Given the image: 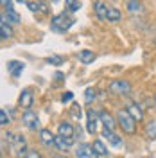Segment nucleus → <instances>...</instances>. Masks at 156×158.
Listing matches in <instances>:
<instances>
[{
    "mask_svg": "<svg viewBox=\"0 0 156 158\" xmlns=\"http://www.w3.org/2000/svg\"><path fill=\"white\" fill-rule=\"evenodd\" d=\"M6 137L9 138V146L13 149V153L16 155V156H25L27 155V142H25V138L22 137V135H13V133H6Z\"/></svg>",
    "mask_w": 156,
    "mask_h": 158,
    "instance_id": "obj_3",
    "label": "nucleus"
},
{
    "mask_svg": "<svg viewBox=\"0 0 156 158\" xmlns=\"http://www.w3.org/2000/svg\"><path fill=\"white\" fill-rule=\"evenodd\" d=\"M22 122H23L25 128L32 129V131L39 129V120H38V117H36V113H32L31 110H25V113L22 115Z\"/></svg>",
    "mask_w": 156,
    "mask_h": 158,
    "instance_id": "obj_5",
    "label": "nucleus"
},
{
    "mask_svg": "<svg viewBox=\"0 0 156 158\" xmlns=\"http://www.w3.org/2000/svg\"><path fill=\"white\" fill-rule=\"evenodd\" d=\"M76 156L77 158H97V153L93 151V146L90 144H79L76 149Z\"/></svg>",
    "mask_w": 156,
    "mask_h": 158,
    "instance_id": "obj_8",
    "label": "nucleus"
},
{
    "mask_svg": "<svg viewBox=\"0 0 156 158\" xmlns=\"http://www.w3.org/2000/svg\"><path fill=\"white\" fill-rule=\"evenodd\" d=\"M58 133L63 135V137H74L76 135V128L70 124V122H61L58 128Z\"/></svg>",
    "mask_w": 156,
    "mask_h": 158,
    "instance_id": "obj_19",
    "label": "nucleus"
},
{
    "mask_svg": "<svg viewBox=\"0 0 156 158\" xmlns=\"http://www.w3.org/2000/svg\"><path fill=\"white\" fill-rule=\"evenodd\" d=\"M16 2H22V4H25V6H27V2H29V0H16Z\"/></svg>",
    "mask_w": 156,
    "mask_h": 158,
    "instance_id": "obj_31",
    "label": "nucleus"
},
{
    "mask_svg": "<svg viewBox=\"0 0 156 158\" xmlns=\"http://www.w3.org/2000/svg\"><path fill=\"white\" fill-rule=\"evenodd\" d=\"M74 16L70 15V11H65V13H59L52 18V29L58 31V32H65L68 31L72 25H74Z\"/></svg>",
    "mask_w": 156,
    "mask_h": 158,
    "instance_id": "obj_2",
    "label": "nucleus"
},
{
    "mask_svg": "<svg viewBox=\"0 0 156 158\" xmlns=\"http://www.w3.org/2000/svg\"><path fill=\"white\" fill-rule=\"evenodd\" d=\"M4 15L9 18L11 23H20V15L16 13V9L13 7V2H9V0L4 4Z\"/></svg>",
    "mask_w": 156,
    "mask_h": 158,
    "instance_id": "obj_10",
    "label": "nucleus"
},
{
    "mask_svg": "<svg viewBox=\"0 0 156 158\" xmlns=\"http://www.w3.org/2000/svg\"><path fill=\"white\" fill-rule=\"evenodd\" d=\"M99 122H101V117H99V113H95L93 110H90L86 113V129L88 133H92V135H95L99 129Z\"/></svg>",
    "mask_w": 156,
    "mask_h": 158,
    "instance_id": "obj_6",
    "label": "nucleus"
},
{
    "mask_svg": "<svg viewBox=\"0 0 156 158\" xmlns=\"http://www.w3.org/2000/svg\"><path fill=\"white\" fill-rule=\"evenodd\" d=\"M45 61H47L49 65H61V63H63V59L59 58V56H49Z\"/></svg>",
    "mask_w": 156,
    "mask_h": 158,
    "instance_id": "obj_28",
    "label": "nucleus"
},
{
    "mask_svg": "<svg viewBox=\"0 0 156 158\" xmlns=\"http://www.w3.org/2000/svg\"><path fill=\"white\" fill-rule=\"evenodd\" d=\"M146 135H147V138H156V120H153L151 124H147Z\"/></svg>",
    "mask_w": 156,
    "mask_h": 158,
    "instance_id": "obj_25",
    "label": "nucleus"
},
{
    "mask_svg": "<svg viewBox=\"0 0 156 158\" xmlns=\"http://www.w3.org/2000/svg\"><path fill=\"white\" fill-rule=\"evenodd\" d=\"M84 99H86V102H92V101H95L97 99V92L93 88H88L86 90V95H84Z\"/></svg>",
    "mask_w": 156,
    "mask_h": 158,
    "instance_id": "obj_26",
    "label": "nucleus"
},
{
    "mask_svg": "<svg viewBox=\"0 0 156 158\" xmlns=\"http://www.w3.org/2000/svg\"><path fill=\"white\" fill-rule=\"evenodd\" d=\"M79 59H81L84 65H90V63L95 61V54H93L92 50H81V52H79Z\"/></svg>",
    "mask_w": 156,
    "mask_h": 158,
    "instance_id": "obj_21",
    "label": "nucleus"
},
{
    "mask_svg": "<svg viewBox=\"0 0 156 158\" xmlns=\"http://www.w3.org/2000/svg\"><path fill=\"white\" fill-rule=\"evenodd\" d=\"M27 7L32 13H49L47 6L43 4V0H31V2H27Z\"/></svg>",
    "mask_w": 156,
    "mask_h": 158,
    "instance_id": "obj_18",
    "label": "nucleus"
},
{
    "mask_svg": "<svg viewBox=\"0 0 156 158\" xmlns=\"http://www.w3.org/2000/svg\"><path fill=\"white\" fill-rule=\"evenodd\" d=\"M154 102H156V94H154Z\"/></svg>",
    "mask_w": 156,
    "mask_h": 158,
    "instance_id": "obj_32",
    "label": "nucleus"
},
{
    "mask_svg": "<svg viewBox=\"0 0 156 158\" xmlns=\"http://www.w3.org/2000/svg\"><path fill=\"white\" fill-rule=\"evenodd\" d=\"M74 142H76V137H63V135H58V137H56V148L61 149V151H65V149L72 148Z\"/></svg>",
    "mask_w": 156,
    "mask_h": 158,
    "instance_id": "obj_12",
    "label": "nucleus"
},
{
    "mask_svg": "<svg viewBox=\"0 0 156 158\" xmlns=\"http://www.w3.org/2000/svg\"><path fill=\"white\" fill-rule=\"evenodd\" d=\"M18 102H20V106H22L23 110H31L32 108V102H34V95H32V92H31L29 88L22 90Z\"/></svg>",
    "mask_w": 156,
    "mask_h": 158,
    "instance_id": "obj_9",
    "label": "nucleus"
},
{
    "mask_svg": "<svg viewBox=\"0 0 156 158\" xmlns=\"http://www.w3.org/2000/svg\"><path fill=\"white\" fill-rule=\"evenodd\" d=\"M65 6H67V11L76 13V11H79V7H81V2H79V0H65Z\"/></svg>",
    "mask_w": 156,
    "mask_h": 158,
    "instance_id": "obj_24",
    "label": "nucleus"
},
{
    "mask_svg": "<svg viewBox=\"0 0 156 158\" xmlns=\"http://www.w3.org/2000/svg\"><path fill=\"white\" fill-rule=\"evenodd\" d=\"M99 117H101V122L104 124V128H108V129H115V126H117V120L111 117L108 111H101V113H99Z\"/></svg>",
    "mask_w": 156,
    "mask_h": 158,
    "instance_id": "obj_17",
    "label": "nucleus"
},
{
    "mask_svg": "<svg viewBox=\"0 0 156 158\" xmlns=\"http://www.w3.org/2000/svg\"><path fill=\"white\" fill-rule=\"evenodd\" d=\"M72 99H74V94H72V92H65V94L61 95V101H63V102H70Z\"/></svg>",
    "mask_w": 156,
    "mask_h": 158,
    "instance_id": "obj_29",
    "label": "nucleus"
},
{
    "mask_svg": "<svg viewBox=\"0 0 156 158\" xmlns=\"http://www.w3.org/2000/svg\"><path fill=\"white\" fill-rule=\"evenodd\" d=\"M108 90L113 95H129L131 94V85L127 81H124V79H115V81L109 83Z\"/></svg>",
    "mask_w": 156,
    "mask_h": 158,
    "instance_id": "obj_4",
    "label": "nucleus"
},
{
    "mask_svg": "<svg viewBox=\"0 0 156 158\" xmlns=\"http://www.w3.org/2000/svg\"><path fill=\"white\" fill-rule=\"evenodd\" d=\"M120 18H122V13L113 6H108V22H118Z\"/></svg>",
    "mask_w": 156,
    "mask_h": 158,
    "instance_id": "obj_22",
    "label": "nucleus"
},
{
    "mask_svg": "<svg viewBox=\"0 0 156 158\" xmlns=\"http://www.w3.org/2000/svg\"><path fill=\"white\" fill-rule=\"evenodd\" d=\"M13 34H14V31L11 27L9 18L2 13V16H0V36H2V40H9Z\"/></svg>",
    "mask_w": 156,
    "mask_h": 158,
    "instance_id": "obj_7",
    "label": "nucleus"
},
{
    "mask_svg": "<svg viewBox=\"0 0 156 158\" xmlns=\"http://www.w3.org/2000/svg\"><path fill=\"white\" fill-rule=\"evenodd\" d=\"M126 7L127 13H131V15H142L144 13V6L140 0H126Z\"/></svg>",
    "mask_w": 156,
    "mask_h": 158,
    "instance_id": "obj_15",
    "label": "nucleus"
},
{
    "mask_svg": "<svg viewBox=\"0 0 156 158\" xmlns=\"http://www.w3.org/2000/svg\"><path fill=\"white\" fill-rule=\"evenodd\" d=\"M0 124L2 126H7L9 124V117H7V111L6 110H0Z\"/></svg>",
    "mask_w": 156,
    "mask_h": 158,
    "instance_id": "obj_27",
    "label": "nucleus"
},
{
    "mask_svg": "<svg viewBox=\"0 0 156 158\" xmlns=\"http://www.w3.org/2000/svg\"><path fill=\"white\" fill-rule=\"evenodd\" d=\"M25 158H41V155H39L38 151H27Z\"/></svg>",
    "mask_w": 156,
    "mask_h": 158,
    "instance_id": "obj_30",
    "label": "nucleus"
},
{
    "mask_svg": "<svg viewBox=\"0 0 156 158\" xmlns=\"http://www.w3.org/2000/svg\"><path fill=\"white\" fill-rule=\"evenodd\" d=\"M39 140H41L47 148L56 146V137L52 135V131H50V129H39Z\"/></svg>",
    "mask_w": 156,
    "mask_h": 158,
    "instance_id": "obj_14",
    "label": "nucleus"
},
{
    "mask_svg": "<svg viewBox=\"0 0 156 158\" xmlns=\"http://www.w3.org/2000/svg\"><path fill=\"white\" fill-rule=\"evenodd\" d=\"M23 69H25V65L22 63V61H9L7 63V72H9L13 77H20L22 76V72H23Z\"/></svg>",
    "mask_w": 156,
    "mask_h": 158,
    "instance_id": "obj_13",
    "label": "nucleus"
},
{
    "mask_svg": "<svg viewBox=\"0 0 156 158\" xmlns=\"http://www.w3.org/2000/svg\"><path fill=\"white\" fill-rule=\"evenodd\" d=\"M102 137L106 138L108 142L111 144V146H115V148H120L122 146V138L118 137L117 133L113 131V129H108V128H104V131H102Z\"/></svg>",
    "mask_w": 156,
    "mask_h": 158,
    "instance_id": "obj_11",
    "label": "nucleus"
},
{
    "mask_svg": "<svg viewBox=\"0 0 156 158\" xmlns=\"http://www.w3.org/2000/svg\"><path fill=\"white\" fill-rule=\"evenodd\" d=\"M93 11H95V16H97L99 20H108V6L104 2L97 0V2L93 4Z\"/></svg>",
    "mask_w": 156,
    "mask_h": 158,
    "instance_id": "obj_16",
    "label": "nucleus"
},
{
    "mask_svg": "<svg viewBox=\"0 0 156 158\" xmlns=\"http://www.w3.org/2000/svg\"><path fill=\"white\" fill-rule=\"evenodd\" d=\"M117 122L122 128V131H126L127 135H133L137 131V120L133 118V115L127 110H118L117 111Z\"/></svg>",
    "mask_w": 156,
    "mask_h": 158,
    "instance_id": "obj_1",
    "label": "nucleus"
},
{
    "mask_svg": "<svg viewBox=\"0 0 156 158\" xmlns=\"http://www.w3.org/2000/svg\"><path fill=\"white\" fill-rule=\"evenodd\" d=\"M127 111L133 115V118H135L137 122H140V120L144 118V111H142V108H140V104H137V102L129 104V106H127Z\"/></svg>",
    "mask_w": 156,
    "mask_h": 158,
    "instance_id": "obj_20",
    "label": "nucleus"
},
{
    "mask_svg": "<svg viewBox=\"0 0 156 158\" xmlns=\"http://www.w3.org/2000/svg\"><path fill=\"white\" fill-rule=\"evenodd\" d=\"M92 146H93V151L97 153V156H106V155H108L106 146H104V144H102L101 140H95V142H93Z\"/></svg>",
    "mask_w": 156,
    "mask_h": 158,
    "instance_id": "obj_23",
    "label": "nucleus"
}]
</instances>
